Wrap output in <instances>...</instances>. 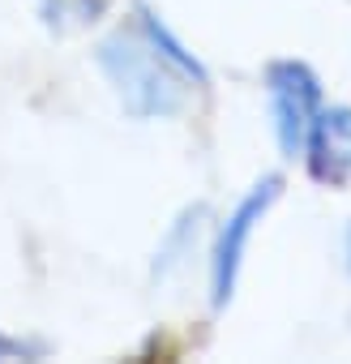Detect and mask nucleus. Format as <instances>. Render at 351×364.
Returning <instances> with one entry per match:
<instances>
[{
	"label": "nucleus",
	"mask_w": 351,
	"mask_h": 364,
	"mask_svg": "<svg viewBox=\"0 0 351 364\" xmlns=\"http://www.w3.org/2000/svg\"><path fill=\"white\" fill-rule=\"evenodd\" d=\"M94 65L133 120H176L189 107V77L176 73L137 26H116L94 43Z\"/></svg>",
	"instance_id": "f257e3e1"
},
{
	"label": "nucleus",
	"mask_w": 351,
	"mask_h": 364,
	"mask_svg": "<svg viewBox=\"0 0 351 364\" xmlns=\"http://www.w3.org/2000/svg\"><path fill=\"white\" fill-rule=\"evenodd\" d=\"M279 193H283V176L270 171V176H261L257 185L236 202V210L219 223L215 245H210V309L215 313H223L232 304L240 270H244V257H249V240L261 228V219L270 215V206L279 202Z\"/></svg>",
	"instance_id": "f03ea898"
},
{
	"label": "nucleus",
	"mask_w": 351,
	"mask_h": 364,
	"mask_svg": "<svg viewBox=\"0 0 351 364\" xmlns=\"http://www.w3.org/2000/svg\"><path fill=\"white\" fill-rule=\"evenodd\" d=\"M266 103H270V129L283 159H304L308 129L325 103L321 77L304 60H270L266 65Z\"/></svg>",
	"instance_id": "7ed1b4c3"
},
{
	"label": "nucleus",
	"mask_w": 351,
	"mask_h": 364,
	"mask_svg": "<svg viewBox=\"0 0 351 364\" xmlns=\"http://www.w3.org/2000/svg\"><path fill=\"white\" fill-rule=\"evenodd\" d=\"M304 167L330 189L351 180V103H321L304 141Z\"/></svg>",
	"instance_id": "20e7f679"
},
{
	"label": "nucleus",
	"mask_w": 351,
	"mask_h": 364,
	"mask_svg": "<svg viewBox=\"0 0 351 364\" xmlns=\"http://www.w3.org/2000/svg\"><path fill=\"white\" fill-rule=\"evenodd\" d=\"M133 26H137V35H141L176 73H185L193 86H210V69L202 65V56L189 52V43L163 22V14H158L154 5H146V0H133Z\"/></svg>",
	"instance_id": "39448f33"
},
{
	"label": "nucleus",
	"mask_w": 351,
	"mask_h": 364,
	"mask_svg": "<svg viewBox=\"0 0 351 364\" xmlns=\"http://www.w3.org/2000/svg\"><path fill=\"white\" fill-rule=\"evenodd\" d=\"M206 232H210V206H206V202L185 206L180 215L167 223V232H163V240H158V249H154L150 279H158V283L171 279L176 270H180V266L193 257V249L206 240Z\"/></svg>",
	"instance_id": "423d86ee"
},
{
	"label": "nucleus",
	"mask_w": 351,
	"mask_h": 364,
	"mask_svg": "<svg viewBox=\"0 0 351 364\" xmlns=\"http://www.w3.org/2000/svg\"><path fill=\"white\" fill-rule=\"evenodd\" d=\"M107 9V0H39V18L56 31H82L99 22Z\"/></svg>",
	"instance_id": "0eeeda50"
},
{
	"label": "nucleus",
	"mask_w": 351,
	"mask_h": 364,
	"mask_svg": "<svg viewBox=\"0 0 351 364\" xmlns=\"http://www.w3.org/2000/svg\"><path fill=\"white\" fill-rule=\"evenodd\" d=\"M48 347L43 343H35V347H26L22 338H9V334H0V355H43Z\"/></svg>",
	"instance_id": "6e6552de"
},
{
	"label": "nucleus",
	"mask_w": 351,
	"mask_h": 364,
	"mask_svg": "<svg viewBox=\"0 0 351 364\" xmlns=\"http://www.w3.org/2000/svg\"><path fill=\"white\" fill-rule=\"evenodd\" d=\"M342 266H347V274H351V223H347V232H342Z\"/></svg>",
	"instance_id": "1a4fd4ad"
}]
</instances>
